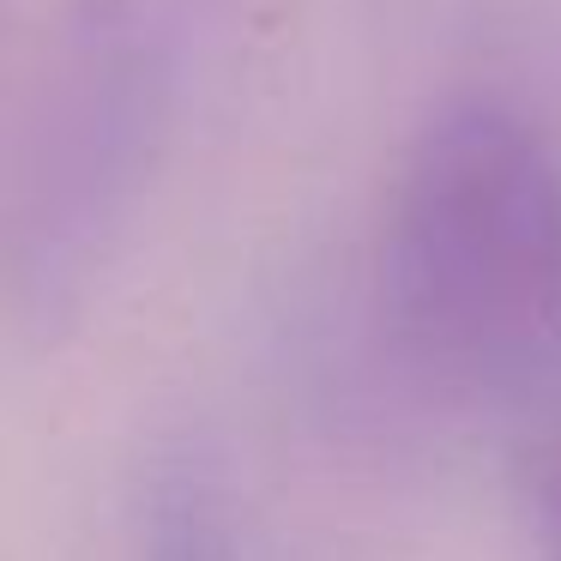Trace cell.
Wrapping results in <instances>:
<instances>
[{
    "label": "cell",
    "mask_w": 561,
    "mask_h": 561,
    "mask_svg": "<svg viewBox=\"0 0 561 561\" xmlns=\"http://www.w3.org/2000/svg\"><path fill=\"white\" fill-rule=\"evenodd\" d=\"M380 284L399 332L465 375L561 351V170L501 103L435 115L392 187Z\"/></svg>",
    "instance_id": "cell-1"
}]
</instances>
